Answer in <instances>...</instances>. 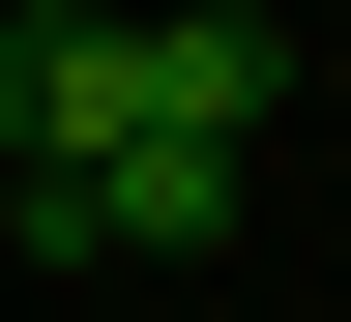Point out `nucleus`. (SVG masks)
Masks as SVG:
<instances>
[{"label":"nucleus","mask_w":351,"mask_h":322,"mask_svg":"<svg viewBox=\"0 0 351 322\" xmlns=\"http://www.w3.org/2000/svg\"><path fill=\"white\" fill-rule=\"evenodd\" d=\"M263 117H293V30H234V0L205 30H88V0L0 30V205L29 176H117V147H263Z\"/></svg>","instance_id":"f257e3e1"}]
</instances>
